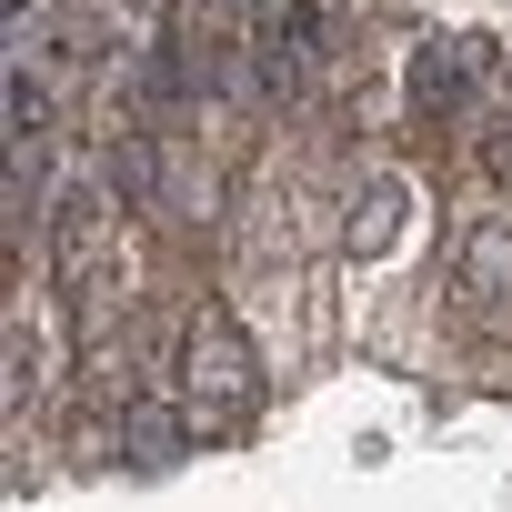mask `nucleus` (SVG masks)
<instances>
[{"mask_svg":"<svg viewBox=\"0 0 512 512\" xmlns=\"http://www.w3.org/2000/svg\"><path fill=\"white\" fill-rule=\"evenodd\" d=\"M181 402H191L201 432H241L251 412H262V352H251L231 302H201L181 322Z\"/></svg>","mask_w":512,"mask_h":512,"instance_id":"f257e3e1","label":"nucleus"},{"mask_svg":"<svg viewBox=\"0 0 512 512\" xmlns=\"http://www.w3.org/2000/svg\"><path fill=\"white\" fill-rule=\"evenodd\" d=\"M452 302L472 322L512 312V211H462V231H452Z\"/></svg>","mask_w":512,"mask_h":512,"instance_id":"f03ea898","label":"nucleus"},{"mask_svg":"<svg viewBox=\"0 0 512 512\" xmlns=\"http://www.w3.org/2000/svg\"><path fill=\"white\" fill-rule=\"evenodd\" d=\"M402 211H412V191H402V171H372V181L352 191V221H342V241H352V251H382V241L402 231Z\"/></svg>","mask_w":512,"mask_h":512,"instance_id":"7ed1b4c3","label":"nucleus"}]
</instances>
